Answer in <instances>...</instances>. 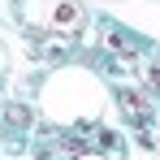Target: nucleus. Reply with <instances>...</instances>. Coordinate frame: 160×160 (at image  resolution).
I'll return each mask as SVG.
<instances>
[{
    "label": "nucleus",
    "mask_w": 160,
    "mask_h": 160,
    "mask_svg": "<svg viewBox=\"0 0 160 160\" xmlns=\"http://www.w3.org/2000/svg\"><path fill=\"white\" fill-rule=\"evenodd\" d=\"M78 26H82V9L74 4V0H61L56 13H52V30L56 35H74Z\"/></svg>",
    "instance_id": "f257e3e1"
},
{
    "label": "nucleus",
    "mask_w": 160,
    "mask_h": 160,
    "mask_svg": "<svg viewBox=\"0 0 160 160\" xmlns=\"http://www.w3.org/2000/svg\"><path fill=\"white\" fill-rule=\"evenodd\" d=\"M117 100H121V112H126L130 121H147V104H143V100H138L134 91H121Z\"/></svg>",
    "instance_id": "f03ea898"
},
{
    "label": "nucleus",
    "mask_w": 160,
    "mask_h": 160,
    "mask_svg": "<svg viewBox=\"0 0 160 160\" xmlns=\"http://www.w3.org/2000/svg\"><path fill=\"white\" fill-rule=\"evenodd\" d=\"M74 160H104L100 152H82V156H74Z\"/></svg>",
    "instance_id": "7ed1b4c3"
}]
</instances>
